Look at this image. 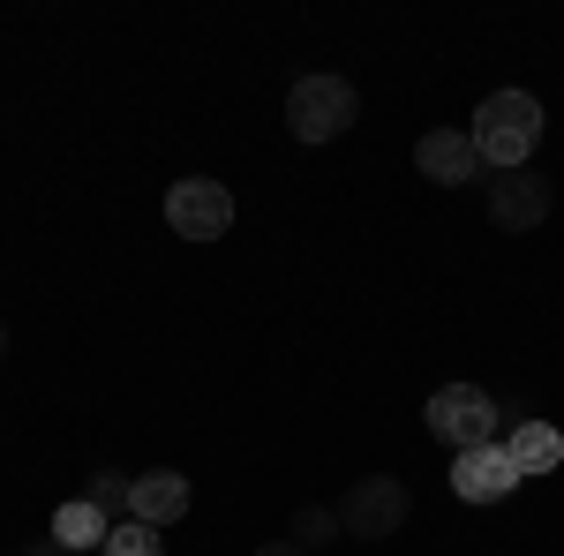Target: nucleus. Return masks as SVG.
<instances>
[{
  "mask_svg": "<svg viewBox=\"0 0 564 556\" xmlns=\"http://www.w3.org/2000/svg\"><path fill=\"white\" fill-rule=\"evenodd\" d=\"M354 113H361V98H354L347 76H302L286 90V129L302 143H339L354 129Z\"/></svg>",
  "mask_w": 564,
  "mask_h": 556,
  "instance_id": "obj_4",
  "label": "nucleus"
},
{
  "mask_svg": "<svg viewBox=\"0 0 564 556\" xmlns=\"http://www.w3.org/2000/svg\"><path fill=\"white\" fill-rule=\"evenodd\" d=\"M31 556H68V549H61V542H53V534H45V542H31Z\"/></svg>",
  "mask_w": 564,
  "mask_h": 556,
  "instance_id": "obj_16",
  "label": "nucleus"
},
{
  "mask_svg": "<svg viewBox=\"0 0 564 556\" xmlns=\"http://www.w3.org/2000/svg\"><path fill=\"white\" fill-rule=\"evenodd\" d=\"M452 489H459L467 504H497V497H512V489H520V467H512L505 436L481 444V451H459V459H452Z\"/></svg>",
  "mask_w": 564,
  "mask_h": 556,
  "instance_id": "obj_7",
  "label": "nucleus"
},
{
  "mask_svg": "<svg viewBox=\"0 0 564 556\" xmlns=\"http://www.w3.org/2000/svg\"><path fill=\"white\" fill-rule=\"evenodd\" d=\"M257 556H308V549H302V542H294V534H286V542H263Z\"/></svg>",
  "mask_w": 564,
  "mask_h": 556,
  "instance_id": "obj_15",
  "label": "nucleus"
},
{
  "mask_svg": "<svg viewBox=\"0 0 564 556\" xmlns=\"http://www.w3.org/2000/svg\"><path fill=\"white\" fill-rule=\"evenodd\" d=\"M475 151L489 173H520L534 166V151H542V98L534 90H489L475 106Z\"/></svg>",
  "mask_w": 564,
  "mask_h": 556,
  "instance_id": "obj_1",
  "label": "nucleus"
},
{
  "mask_svg": "<svg viewBox=\"0 0 564 556\" xmlns=\"http://www.w3.org/2000/svg\"><path fill=\"white\" fill-rule=\"evenodd\" d=\"M166 226H174L181 241H226V226H234V188L212 181V173H188L166 188Z\"/></svg>",
  "mask_w": 564,
  "mask_h": 556,
  "instance_id": "obj_5",
  "label": "nucleus"
},
{
  "mask_svg": "<svg viewBox=\"0 0 564 556\" xmlns=\"http://www.w3.org/2000/svg\"><path fill=\"white\" fill-rule=\"evenodd\" d=\"M98 556H166V542H159V526H143V519H121L113 534H106V549Z\"/></svg>",
  "mask_w": 564,
  "mask_h": 556,
  "instance_id": "obj_12",
  "label": "nucleus"
},
{
  "mask_svg": "<svg viewBox=\"0 0 564 556\" xmlns=\"http://www.w3.org/2000/svg\"><path fill=\"white\" fill-rule=\"evenodd\" d=\"M414 166H422V181H436V188H459V181H475L481 166V151H475V135L467 129H430L422 143H414Z\"/></svg>",
  "mask_w": 564,
  "mask_h": 556,
  "instance_id": "obj_8",
  "label": "nucleus"
},
{
  "mask_svg": "<svg viewBox=\"0 0 564 556\" xmlns=\"http://www.w3.org/2000/svg\"><path fill=\"white\" fill-rule=\"evenodd\" d=\"M129 519H143V526H174V519H188V473L174 467H151L129 481Z\"/></svg>",
  "mask_w": 564,
  "mask_h": 556,
  "instance_id": "obj_9",
  "label": "nucleus"
},
{
  "mask_svg": "<svg viewBox=\"0 0 564 556\" xmlns=\"http://www.w3.org/2000/svg\"><path fill=\"white\" fill-rule=\"evenodd\" d=\"M422 422H430V436L459 459V451L497 444V422H505V414H497V399L481 384H444V391H430V414H422Z\"/></svg>",
  "mask_w": 564,
  "mask_h": 556,
  "instance_id": "obj_2",
  "label": "nucleus"
},
{
  "mask_svg": "<svg viewBox=\"0 0 564 556\" xmlns=\"http://www.w3.org/2000/svg\"><path fill=\"white\" fill-rule=\"evenodd\" d=\"M286 534H294L302 549H316V542H339V512H332V504H302Z\"/></svg>",
  "mask_w": 564,
  "mask_h": 556,
  "instance_id": "obj_13",
  "label": "nucleus"
},
{
  "mask_svg": "<svg viewBox=\"0 0 564 556\" xmlns=\"http://www.w3.org/2000/svg\"><path fill=\"white\" fill-rule=\"evenodd\" d=\"M0 361H8V316H0Z\"/></svg>",
  "mask_w": 564,
  "mask_h": 556,
  "instance_id": "obj_17",
  "label": "nucleus"
},
{
  "mask_svg": "<svg viewBox=\"0 0 564 556\" xmlns=\"http://www.w3.org/2000/svg\"><path fill=\"white\" fill-rule=\"evenodd\" d=\"M106 534H113V519L98 512L90 497H76V504H61V512H53V542H61L68 556H84V549H106Z\"/></svg>",
  "mask_w": 564,
  "mask_h": 556,
  "instance_id": "obj_11",
  "label": "nucleus"
},
{
  "mask_svg": "<svg viewBox=\"0 0 564 556\" xmlns=\"http://www.w3.org/2000/svg\"><path fill=\"white\" fill-rule=\"evenodd\" d=\"M505 451H512L520 481H534V473H557V467H564V436H557L550 422H512Z\"/></svg>",
  "mask_w": 564,
  "mask_h": 556,
  "instance_id": "obj_10",
  "label": "nucleus"
},
{
  "mask_svg": "<svg viewBox=\"0 0 564 556\" xmlns=\"http://www.w3.org/2000/svg\"><path fill=\"white\" fill-rule=\"evenodd\" d=\"M129 481H135V473H113V467H98V473L84 481V497L98 504V512H121V504H129Z\"/></svg>",
  "mask_w": 564,
  "mask_h": 556,
  "instance_id": "obj_14",
  "label": "nucleus"
},
{
  "mask_svg": "<svg viewBox=\"0 0 564 556\" xmlns=\"http://www.w3.org/2000/svg\"><path fill=\"white\" fill-rule=\"evenodd\" d=\"M332 512H339V534H347V542H391V534L406 526V512H414V497H406L399 473H361Z\"/></svg>",
  "mask_w": 564,
  "mask_h": 556,
  "instance_id": "obj_3",
  "label": "nucleus"
},
{
  "mask_svg": "<svg viewBox=\"0 0 564 556\" xmlns=\"http://www.w3.org/2000/svg\"><path fill=\"white\" fill-rule=\"evenodd\" d=\"M550 204H557V188H550V173H534V166L489 181V218H497L505 233H534V226L550 218Z\"/></svg>",
  "mask_w": 564,
  "mask_h": 556,
  "instance_id": "obj_6",
  "label": "nucleus"
}]
</instances>
